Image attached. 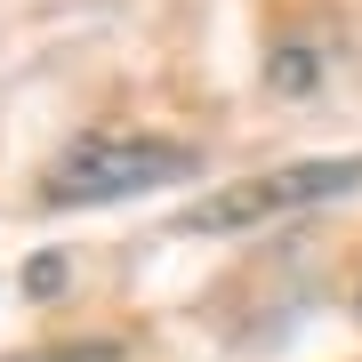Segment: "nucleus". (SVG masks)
<instances>
[{"mask_svg":"<svg viewBox=\"0 0 362 362\" xmlns=\"http://www.w3.org/2000/svg\"><path fill=\"white\" fill-rule=\"evenodd\" d=\"M362 185V153L354 161H282V169H258L242 185H218L185 209V233H250V226H274V218H298L314 202H338Z\"/></svg>","mask_w":362,"mask_h":362,"instance_id":"f03ea898","label":"nucleus"},{"mask_svg":"<svg viewBox=\"0 0 362 362\" xmlns=\"http://www.w3.org/2000/svg\"><path fill=\"white\" fill-rule=\"evenodd\" d=\"M8 362H25V354H8Z\"/></svg>","mask_w":362,"mask_h":362,"instance_id":"20e7f679","label":"nucleus"},{"mask_svg":"<svg viewBox=\"0 0 362 362\" xmlns=\"http://www.w3.org/2000/svg\"><path fill=\"white\" fill-rule=\"evenodd\" d=\"M194 145L177 137H81L40 169V202L49 209H105V202H137L153 185L194 177Z\"/></svg>","mask_w":362,"mask_h":362,"instance_id":"f257e3e1","label":"nucleus"},{"mask_svg":"<svg viewBox=\"0 0 362 362\" xmlns=\"http://www.w3.org/2000/svg\"><path fill=\"white\" fill-rule=\"evenodd\" d=\"M57 282H65V258H57V250L25 266V290H33V298H57Z\"/></svg>","mask_w":362,"mask_h":362,"instance_id":"7ed1b4c3","label":"nucleus"}]
</instances>
